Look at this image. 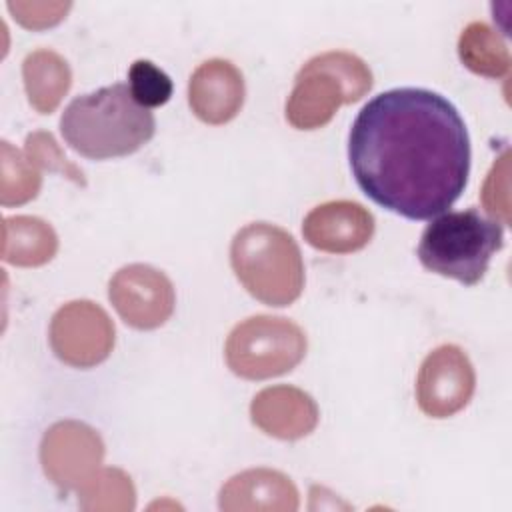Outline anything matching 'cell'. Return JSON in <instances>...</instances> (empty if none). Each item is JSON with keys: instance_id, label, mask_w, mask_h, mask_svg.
<instances>
[{"instance_id": "cell-1", "label": "cell", "mask_w": 512, "mask_h": 512, "mask_svg": "<svg viewBox=\"0 0 512 512\" xmlns=\"http://www.w3.org/2000/svg\"><path fill=\"white\" fill-rule=\"evenodd\" d=\"M360 190L410 220L446 212L470 174V138L456 106L426 88H392L358 112L348 136Z\"/></svg>"}, {"instance_id": "cell-2", "label": "cell", "mask_w": 512, "mask_h": 512, "mask_svg": "<svg viewBox=\"0 0 512 512\" xmlns=\"http://www.w3.org/2000/svg\"><path fill=\"white\" fill-rule=\"evenodd\" d=\"M154 130V114L134 100L128 84H112L78 96L60 118L66 144L92 160L128 156L142 148Z\"/></svg>"}, {"instance_id": "cell-3", "label": "cell", "mask_w": 512, "mask_h": 512, "mask_svg": "<svg viewBox=\"0 0 512 512\" xmlns=\"http://www.w3.org/2000/svg\"><path fill=\"white\" fill-rule=\"evenodd\" d=\"M230 264L250 296L268 306L292 304L304 288V262L292 234L270 222L240 228L230 244Z\"/></svg>"}, {"instance_id": "cell-4", "label": "cell", "mask_w": 512, "mask_h": 512, "mask_svg": "<svg viewBox=\"0 0 512 512\" xmlns=\"http://www.w3.org/2000/svg\"><path fill=\"white\" fill-rule=\"evenodd\" d=\"M502 244L504 230L500 222L470 208L446 212L432 220L422 232L418 258L426 270L474 286L484 278L494 252Z\"/></svg>"}, {"instance_id": "cell-5", "label": "cell", "mask_w": 512, "mask_h": 512, "mask_svg": "<svg viewBox=\"0 0 512 512\" xmlns=\"http://www.w3.org/2000/svg\"><path fill=\"white\" fill-rule=\"evenodd\" d=\"M370 88L372 72L362 58L342 50L322 52L298 70L286 120L298 130L322 128L342 104L358 102Z\"/></svg>"}, {"instance_id": "cell-6", "label": "cell", "mask_w": 512, "mask_h": 512, "mask_svg": "<svg viewBox=\"0 0 512 512\" xmlns=\"http://www.w3.org/2000/svg\"><path fill=\"white\" fill-rule=\"evenodd\" d=\"M306 348V334L296 322L284 316L256 314L232 328L224 356L236 376L266 380L294 370L306 356Z\"/></svg>"}, {"instance_id": "cell-7", "label": "cell", "mask_w": 512, "mask_h": 512, "mask_svg": "<svg viewBox=\"0 0 512 512\" xmlns=\"http://www.w3.org/2000/svg\"><path fill=\"white\" fill-rule=\"evenodd\" d=\"M48 338L58 360L74 368H92L110 356L114 324L96 302L72 300L54 312Z\"/></svg>"}, {"instance_id": "cell-8", "label": "cell", "mask_w": 512, "mask_h": 512, "mask_svg": "<svg viewBox=\"0 0 512 512\" xmlns=\"http://www.w3.org/2000/svg\"><path fill=\"white\" fill-rule=\"evenodd\" d=\"M104 442L80 420L52 424L40 440V464L48 480L66 492H78L100 468Z\"/></svg>"}, {"instance_id": "cell-9", "label": "cell", "mask_w": 512, "mask_h": 512, "mask_svg": "<svg viewBox=\"0 0 512 512\" xmlns=\"http://www.w3.org/2000/svg\"><path fill=\"white\" fill-rule=\"evenodd\" d=\"M108 298L118 316L136 330L162 326L176 304L170 278L150 264L122 266L110 278Z\"/></svg>"}, {"instance_id": "cell-10", "label": "cell", "mask_w": 512, "mask_h": 512, "mask_svg": "<svg viewBox=\"0 0 512 512\" xmlns=\"http://www.w3.org/2000/svg\"><path fill=\"white\" fill-rule=\"evenodd\" d=\"M474 388L476 374L466 352L456 344H442L420 364L416 400L426 416L448 418L470 402Z\"/></svg>"}, {"instance_id": "cell-11", "label": "cell", "mask_w": 512, "mask_h": 512, "mask_svg": "<svg viewBox=\"0 0 512 512\" xmlns=\"http://www.w3.org/2000/svg\"><path fill=\"white\" fill-rule=\"evenodd\" d=\"M302 234L316 250L350 254L370 242L374 234V216L354 200H330L306 214Z\"/></svg>"}, {"instance_id": "cell-12", "label": "cell", "mask_w": 512, "mask_h": 512, "mask_svg": "<svg viewBox=\"0 0 512 512\" xmlns=\"http://www.w3.org/2000/svg\"><path fill=\"white\" fill-rule=\"evenodd\" d=\"M244 94V76L230 60H206L188 80V104L194 116L212 126L230 122L240 112Z\"/></svg>"}, {"instance_id": "cell-13", "label": "cell", "mask_w": 512, "mask_h": 512, "mask_svg": "<svg viewBox=\"0 0 512 512\" xmlns=\"http://www.w3.org/2000/svg\"><path fill=\"white\" fill-rule=\"evenodd\" d=\"M250 418L264 434L278 440L308 436L320 418L314 398L288 384L268 386L250 402Z\"/></svg>"}, {"instance_id": "cell-14", "label": "cell", "mask_w": 512, "mask_h": 512, "mask_svg": "<svg viewBox=\"0 0 512 512\" xmlns=\"http://www.w3.org/2000/svg\"><path fill=\"white\" fill-rule=\"evenodd\" d=\"M298 504L300 496L294 482L272 468H250L232 476L218 496V506L224 512H294Z\"/></svg>"}, {"instance_id": "cell-15", "label": "cell", "mask_w": 512, "mask_h": 512, "mask_svg": "<svg viewBox=\"0 0 512 512\" xmlns=\"http://www.w3.org/2000/svg\"><path fill=\"white\" fill-rule=\"evenodd\" d=\"M58 236L38 216H6L2 220V260L14 266H42L56 256Z\"/></svg>"}, {"instance_id": "cell-16", "label": "cell", "mask_w": 512, "mask_h": 512, "mask_svg": "<svg viewBox=\"0 0 512 512\" xmlns=\"http://www.w3.org/2000/svg\"><path fill=\"white\" fill-rule=\"evenodd\" d=\"M22 78L28 102L40 114L54 112L72 84L68 62L48 48H38L24 58Z\"/></svg>"}, {"instance_id": "cell-17", "label": "cell", "mask_w": 512, "mask_h": 512, "mask_svg": "<svg viewBox=\"0 0 512 512\" xmlns=\"http://www.w3.org/2000/svg\"><path fill=\"white\" fill-rule=\"evenodd\" d=\"M458 56L474 74L502 78L510 70V52L500 34L484 22H470L458 38Z\"/></svg>"}, {"instance_id": "cell-18", "label": "cell", "mask_w": 512, "mask_h": 512, "mask_svg": "<svg viewBox=\"0 0 512 512\" xmlns=\"http://www.w3.org/2000/svg\"><path fill=\"white\" fill-rule=\"evenodd\" d=\"M76 494L80 508L90 512H128L136 506L134 484L120 468H100Z\"/></svg>"}, {"instance_id": "cell-19", "label": "cell", "mask_w": 512, "mask_h": 512, "mask_svg": "<svg viewBox=\"0 0 512 512\" xmlns=\"http://www.w3.org/2000/svg\"><path fill=\"white\" fill-rule=\"evenodd\" d=\"M2 172H0V202L2 206H18L36 198L42 176L26 154L16 150L8 140H2Z\"/></svg>"}, {"instance_id": "cell-20", "label": "cell", "mask_w": 512, "mask_h": 512, "mask_svg": "<svg viewBox=\"0 0 512 512\" xmlns=\"http://www.w3.org/2000/svg\"><path fill=\"white\" fill-rule=\"evenodd\" d=\"M128 86L138 104L144 108H156L170 100L172 80L150 60H136L128 70Z\"/></svg>"}, {"instance_id": "cell-21", "label": "cell", "mask_w": 512, "mask_h": 512, "mask_svg": "<svg viewBox=\"0 0 512 512\" xmlns=\"http://www.w3.org/2000/svg\"><path fill=\"white\" fill-rule=\"evenodd\" d=\"M24 154L28 156V160L38 168V170H48V172H60L64 176H68L70 180H74L76 184H86L84 174L78 166H74L64 152L60 150L58 142L54 140V136L50 132L44 130H36L30 132L26 136V144H24Z\"/></svg>"}, {"instance_id": "cell-22", "label": "cell", "mask_w": 512, "mask_h": 512, "mask_svg": "<svg viewBox=\"0 0 512 512\" xmlns=\"http://www.w3.org/2000/svg\"><path fill=\"white\" fill-rule=\"evenodd\" d=\"M70 6V2H8L12 16L30 30H42L58 24Z\"/></svg>"}, {"instance_id": "cell-23", "label": "cell", "mask_w": 512, "mask_h": 512, "mask_svg": "<svg viewBox=\"0 0 512 512\" xmlns=\"http://www.w3.org/2000/svg\"><path fill=\"white\" fill-rule=\"evenodd\" d=\"M506 176H508V152L492 166L484 188H482V204L490 216L502 218L508 222V196H506Z\"/></svg>"}]
</instances>
